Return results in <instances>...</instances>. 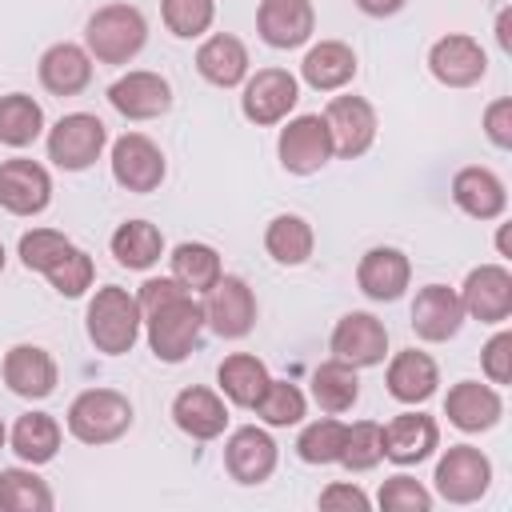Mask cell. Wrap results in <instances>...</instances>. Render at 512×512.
Listing matches in <instances>:
<instances>
[{
    "label": "cell",
    "mask_w": 512,
    "mask_h": 512,
    "mask_svg": "<svg viewBox=\"0 0 512 512\" xmlns=\"http://www.w3.org/2000/svg\"><path fill=\"white\" fill-rule=\"evenodd\" d=\"M88 340L96 344V352L104 356H124L132 352V344L140 340V324H144V312H140V300L120 288V284H104L96 288V296L88 300Z\"/></svg>",
    "instance_id": "6da1fadb"
},
{
    "label": "cell",
    "mask_w": 512,
    "mask_h": 512,
    "mask_svg": "<svg viewBox=\"0 0 512 512\" xmlns=\"http://www.w3.org/2000/svg\"><path fill=\"white\" fill-rule=\"evenodd\" d=\"M144 324H148V348H152V356L164 360V364H180V360H188V352L200 340L204 304H196L192 292L184 288V292L168 296L164 304L148 308L144 312Z\"/></svg>",
    "instance_id": "7a4b0ae2"
},
{
    "label": "cell",
    "mask_w": 512,
    "mask_h": 512,
    "mask_svg": "<svg viewBox=\"0 0 512 512\" xmlns=\"http://www.w3.org/2000/svg\"><path fill=\"white\" fill-rule=\"evenodd\" d=\"M148 40V20L132 4H104L88 16L84 44L100 64H128Z\"/></svg>",
    "instance_id": "3957f363"
},
{
    "label": "cell",
    "mask_w": 512,
    "mask_h": 512,
    "mask_svg": "<svg viewBox=\"0 0 512 512\" xmlns=\"http://www.w3.org/2000/svg\"><path fill=\"white\" fill-rule=\"evenodd\" d=\"M132 428V404L116 388H84L68 404V432L80 444H112Z\"/></svg>",
    "instance_id": "277c9868"
},
{
    "label": "cell",
    "mask_w": 512,
    "mask_h": 512,
    "mask_svg": "<svg viewBox=\"0 0 512 512\" xmlns=\"http://www.w3.org/2000/svg\"><path fill=\"white\" fill-rule=\"evenodd\" d=\"M104 144H108V128H104L100 116H92V112H68L48 132V160L56 168H64V172H84L88 164L100 160Z\"/></svg>",
    "instance_id": "5b68a950"
},
{
    "label": "cell",
    "mask_w": 512,
    "mask_h": 512,
    "mask_svg": "<svg viewBox=\"0 0 512 512\" xmlns=\"http://www.w3.org/2000/svg\"><path fill=\"white\" fill-rule=\"evenodd\" d=\"M492 484V460L472 444H452L436 460V492L448 504H472Z\"/></svg>",
    "instance_id": "8992f818"
},
{
    "label": "cell",
    "mask_w": 512,
    "mask_h": 512,
    "mask_svg": "<svg viewBox=\"0 0 512 512\" xmlns=\"http://www.w3.org/2000/svg\"><path fill=\"white\" fill-rule=\"evenodd\" d=\"M296 100H300V84L288 68H260L256 76H248L240 108L252 124L268 128V124H280L296 108Z\"/></svg>",
    "instance_id": "52a82bcc"
},
{
    "label": "cell",
    "mask_w": 512,
    "mask_h": 512,
    "mask_svg": "<svg viewBox=\"0 0 512 512\" xmlns=\"http://www.w3.org/2000/svg\"><path fill=\"white\" fill-rule=\"evenodd\" d=\"M324 124L332 132V152L356 160L376 140V108L364 96H332L324 108Z\"/></svg>",
    "instance_id": "ba28073f"
},
{
    "label": "cell",
    "mask_w": 512,
    "mask_h": 512,
    "mask_svg": "<svg viewBox=\"0 0 512 512\" xmlns=\"http://www.w3.org/2000/svg\"><path fill=\"white\" fill-rule=\"evenodd\" d=\"M332 132L324 124V116L304 112L296 120H288V128L280 132V164L296 176H312L332 160Z\"/></svg>",
    "instance_id": "9c48e42d"
},
{
    "label": "cell",
    "mask_w": 512,
    "mask_h": 512,
    "mask_svg": "<svg viewBox=\"0 0 512 512\" xmlns=\"http://www.w3.org/2000/svg\"><path fill=\"white\" fill-rule=\"evenodd\" d=\"M204 324H212V332L224 336V340L248 336L252 324H256V296H252V288H248L240 276H220V280L208 288Z\"/></svg>",
    "instance_id": "30bf717a"
},
{
    "label": "cell",
    "mask_w": 512,
    "mask_h": 512,
    "mask_svg": "<svg viewBox=\"0 0 512 512\" xmlns=\"http://www.w3.org/2000/svg\"><path fill=\"white\" fill-rule=\"evenodd\" d=\"M428 68L440 84L448 88H472L484 72H488V52L480 48L476 36L464 32H448L428 48Z\"/></svg>",
    "instance_id": "8fae6325"
},
{
    "label": "cell",
    "mask_w": 512,
    "mask_h": 512,
    "mask_svg": "<svg viewBox=\"0 0 512 512\" xmlns=\"http://www.w3.org/2000/svg\"><path fill=\"white\" fill-rule=\"evenodd\" d=\"M112 176L128 192H156L164 180V152L144 132H124L112 144Z\"/></svg>",
    "instance_id": "7c38bea8"
},
{
    "label": "cell",
    "mask_w": 512,
    "mask_h": 512,
    "mask_svg": "<svg viewBox=\"0 0 512 512\" xmlns=\"http://www.w3.org/2000/svg\"><path fill=\"white\" fill-rule=\"evenodd\" d=\"M460 304L480 324H504L512 316V272L504 264H480L468 272Z\"/></svg>",
    "instance_id": "4fadbf2b"
},
{
    "label": "cell",
    "mask_w": 512,
    "mask_h": 512,
    "mask_svg": "<svg viewBox=\"0 0 512 512\" xmlns=\"http://www.w3.org/2000/svg\"><path fill=\"white\" fill-rule=\"evenodd\" d=\"M332 356L352 364V368H372L388 352V328L372 312H348L332 328Z\"/></svg>",
    "instance_id": "5bb4252c"
},
{
    "label": "cell",
    "mask_w": 512,
    "mask_h": 512,
    "mask_svg": "<svg viewBox=\"0 0 512 512\" xmlns=\"http://www.w3.org/2000/svg\"><path fill=\"white\" fill-rule=\"evenodd\" d=\"M52 200V176L36 160H4L0 164V208L12 216H36Z\"/></svg>",
    "instance_id": "9a60e30c"
},
{
    "label": "cell",
    "mask_w": 512,
    "mask_h": 512,
    "mask_svg": "<svg viewBox=\"0 0 512 512\" xmlns=\"http://www.w3.org/2000/svg\"><path fill=\"white\" fill-rule=\"evenodd\" d=\"M436 444H440V428H436V420L424 416V412H400V416H392V420L380 428V448H384V456H388L392 464H400V468L428 460V456L436 452Z\"/></svg>",
    "instance_id": "2e32d148"
},
{
    "label": "cell",
    "mask_w": 512,
    "mask_h": 512,
    "mask_svg": "<svg viewBox=\"0 0 512 512\" xmlns=\"http://www.w3.org/2000/svg\"><path fill=\"white\" fill-rule=\"evenodd\" d=\"M224 468L236 484H264L276 468V440L256 424L236 428L224 444Z\"/></svg>",
    "instance_id": "e0dca14e"
},
{
    "label": "cell",
    "mask_w": 512,
    "mask_h": 512,
    "mask_svg": "<svg viewBox=\"0 0 512 512\" xmlns=\"http://www.w3.org/2000/svg\"><path fill=\"white\" fill-rule=\"evenodd\" d=\"M316 28L312 0H260L256 32L268 48H300Z\"/></svg>",
    "instance_id": "ac0fdd59"
},
{
    "label": "cell",
    "mask_w": 512,
    "mask_h": 512,
    "mask_svg": "<svg viewBox=\"0 0 512 512\" xmlns=\"http://www.w3.org/2000/svg\"><path fill=\"white\" fill-rule=\"evenodd\" d=\"M108 104L128 120H156L172 108V88L160 72H128L108 88Z\"/></svg>",
    "instance_id": "d6986e66"
},
{
    "label": "cell",
    "mask_w": 512,
    "mask_h": 512,
    "mask_svg": "<svg viewBox=\"0 0 512 512\" xmlns=\"http://www.w3.org/2000/svg\"><path fill=\"white\" fill-rule=\"evenodd\" d=\"M464 324V304H460V292L444 288V284H424L412 300V332L428 344H440V340H452Z\"/></svg>",
    "instance_id": "ffe728a7"
},
{
    "label": "cell",
    "mask_w": 512,
    "mask_h": 512,
    "mask_svg": "<svg viewBox=\"0 0 512 512\" xmlns=\"http://www.w3.org/2000/svg\"><path fill=\"white\" fill-rule=\"evenodd\" d=\"M0 376L4 384L24 396V400H44L52 396L56 388V360L48 356V348L40 344H16L4 352V364H0Z\"/></svg>",
    "instance_id": "44dd1931"
},
{
    "label": "cell",
    "mask_w": 512,
    "mask_h": 512,
    "mask_svg": "<svg viewBox=\"0 0 512 512\" xmlns=\"http://www.w3.org/2000/svg\"><path fill=\"white\" fill-rule=\"evenodd\" d=\"M408 280H412V264H408V256L400 248H368L360 256V264H356L360 292L368 300H380V304L400 300L404 288H408Z\"/></svg>",
    "instance_id": "7402d4cb"
},
{
    "label": "cell",
    "mask_w": 512,
    "mask_h": 512,
    "mask_svg": "<svg viewBox=\"0 0 512 512\" xmlns=\"http://www.w3.org/2000/svg\"><path fill=\"white\" fill-rule=\"evenodd\" d=\"M444 416L460 428V432H484L504 416V400L492 384L480 380H460L448 388L444 396Z\"/></svg>",
    "instance_id": "603a6c76"
},
{
    "label": "cell",
    "mask_w": 512,
    "mask_h": 512,
    "mask_svg": "<svg viewBox=\"0 0 512 512\" xmlns=\"http://www.w3.org/2000/svg\"><path fill=\"white\" fill-rule=\"evenodd\" d=\"M172 420L180 432H188L192 440H216L228 428V408L212 388H180L172 400Z\"/></svg>",
    "instance_id": "cb8c5ba5"
},
{
    "label": "cell",
    "mask_w": 512,
    "mask_h": 512,
    "mask_svg": "<svg viewBox=\"0 0 512 512\" xmlns=\"http://www.w3.org/2000/svg\"><path fill=\"white\" fill-rule=\"evenodd\" d=\"M40 84L52 92V96H80L88 84H92V56L88 48L80 44H52L44 56H40Z\"/></svg>",
    "instance_id": "d4e9b609"
},
{
    "label": "cell",
    "mask_w": 512,
    "mask_h": 512,
    "mask_svg": "<svg viewBox=\"0 0 512 512\" xmlns=\"http://www.w3.org/2000/svg\"><path fill=\"white\" fill-rule=\"evenodd\" d=\"M452 200L472 220H496L504 212V204H508V192H504V180L496 172L472 164V168H460L452 176Z\"/></svg>",
    "instance_id": "484cf974"
},
{
    "label": "cell",
    "mask_w": 512,
    "mask_h": 512,
    "mask_svg": "<svg viewBox=\"0 0 512 512\" xmlns=\"http://www.w3.org/2000/svg\"><path fill=\"white\" fill-rule=\"evenodd\" d=\"M384 384H388V396H392V400H400V404H424V400L436 392L440 372H436V360H432L428 352L404 348V352L392 356Z\"/></svg>",
    "instance_id": "4316f807"
},
{
    "label": "cell",
    "mask_w": 512,
    "mask_h": 512,
    "mask_svg": "<svg viewBox=\"0 0 512 512\" xmlns=\"http://www.w3.org/2000/svg\"><path fill=\"white\" fill-rule=\"evenodd\" d=\"M300 76L316 92H336V88H344L356 76V52L344 40H320V44H312L304 52Z\"/></svg>",
    "instance_id": "83f0119b"
},
{
    "label": "cell",
    "mask_w": 512,
    "mask_h": 512,
    "mask_svg": "<svg viewBox=\"0 0 512 512\" xmlns=\"http://www.w3.org/2000/svg\"><path fill=\"white\" fill-rule=\"evenodd\" d=\"M196 72L216 84V88H236L244 76H248V48L244 40L228 36V32H216L200 44L196 52Z\"/></svg>",
    "instance_id": "f1b7e54d"
},
{
    "label": "cell",
    "mask_w": 512,
    "mask_h": 512,
    "mask_svg": "<svg viewBox=\"0 0 512 512\" xmlns=\"http://www.w3.org/2000/svg\"><path fill=\"white\" fill-rule=\"evenodd\" d=\"M216 380H220V392L232 400V404H240V408H252L260 396H264V388H268V368H264V360L260 356H252V352H232L220 368H216Z\"/></svg>",
    "instance_id": "f546056e"
},
{
    "label": "cell",
    "mask_w": 512,
    "mask_h": 512,
    "mask_svg": "<svg viewBox=\"0 0 512 512\" xmlns=\"http://www.w3.org/2000/svg\"><path fill=\"white\" fill-rule=\"evenodd\" d=\"M160 252H164V236H160V228L148 224V220H124V224L112 232V256H116V264H124V268L144 272V268H152V264L160 260Z\"/></svg>",
    "instance_id": "4dcf8cb0"
},
{
    "label": "cell",
    "mask_w": 512,
    "mask_h": 512,
    "mask_svg": "<svg viewBox=\"0 0 512 512\" xmlns=\"http://www.w3.org/2000/svg\"><path fill=\"white\" fill-rule=\"evenodd\" d=\"M12 452L24 460V464H48L60 448V424L48 416V412H24L16 424H12Z\"/></svg>",
    "instance_id": "1f68e13d"
},
{
    "label": "cell",
    "mask_w": 512,
    "mask_h": 512,
    "mask_svg": "<svg viewBox=\"0 0 512 512\" xmlns=\"http://www.w3.org/2000/svg\"><path fill=\"white\" fill-rule=\"evenodd\" d=\"M264 248L276 264H304L316 248V236H312V224L296 212H284L276 216L268 228H264Z\"/></svg>",
    "instance_id": "d6a6232c"
},
{
    "label": "cell",
    "mask_w": 512,
    "mask_h": 512,
    "mask_svg": "<svg viewBox=\"0 0 512 512\" xmlns=\"http://www.w3.org/2000/svg\"><path fill=\"white\" fill-rule=\"evenodd\" d=\"M312 400L324 408V412H348L356 400H360V376L352 364L344 360H324L316 372H312Z\"/></svg>",
    "instance_id": "836d02e7"
},
{
    "label": "cell",
    "mask_w": 512,
    "mask_h": 512,
    "mask_svg": "<svg viewBox=\"0 0 512 512\" xmlns=\"http://www.w3.org/2000/svg\"><path fill=\"white\" fill-rule=\"evenodd\" d=\"M172 276L188 288V292H208L224 272H220V252L212 244H200V240H184L172 248Z\"/></svg>",
    "instance_id": "e575fe53"
},
{
    "label": "cell",
    "mask_w": 512,
    "mask_h": 512,
    "mask_svg": "<svg viewBox=\"0 0 512 512\" xmlns=\"http://www.w3.org/2000/svg\"><path fill=\"white\" fill-rule=\"evenodd\" d=\"M44 128V108L24 96V92H8L0 96V144L8 148H28Z\"/></svg>",
    "instance_id": "d590c367"
},
{
    "label": "cell",
    "mask_w": 512,
    "mask_h": 512,
    "mask_svg": "<svg viewBox=\"0 0 512 512\" xmlns=\"http://www.w3.org/2000/svg\"><path fill=\"white\" fill-rule=\"evenodd\" d=\"M52 488L32 468H4L0 472V508L4 512H52Z\"/></svg>",
    "instance_id": "8d00e7d4"
},
{
    "label": "cell",
    "mask_w": 512,
    "mask_h": 512,
    "mask_svg": "<svg viewBox=\"0 0 512 512\" xmlns=\"http://www.w3.org/2000/svg\"><path fill=\"white\" fill-rule=\"evenodd\" d=\"M344 436H348V424L324 416V420H312L300 440H296V456L304 464H340V452H344Z\"/></svg>",
    "instance_id": "74e56055"
},
{
    "label": "cell",
    "mask_w": 512,
    "mask_h": 512,
    "mask_svg": "<svg viewBox=\"0 0 512 512\" xmlns=\"http://www.w3.org/2000/svg\"><path fill=\"white\" fill-rule=\"evenodd\" d=\"M252 408H256V416H260L264 424L288 428V424H300V420H304L308 400H304V392H300L296 384H288V380H268L264 396H260Z\"/></svg>",
    "instance_id": "f35d334b"
},
{
    "label": "cell",
    "mask_w": 512,
    "mask_h": 512,
    "mask_svg": "<svg viewBox=\"0 0 512 512\" xmlns=\"http://www.w3.org/2000/svg\"><path fill=\"white\" fill-rule=\"evenodd\" d=\"M72 252V240L64 232H52V228H32L20 236V264L28 272H52L64 256Z\"/></svg>",
    "instance_id": "ab89813d"
},
{
    "label": "cell",
    "mask_w": 512,
    "mask_h": 512,
    "mask_svg": "<svg viewBox=\"0 0 512 512\" xmlns=\"http://www.w3.org/2000/svg\"><path fill=\"white\" fill-rule=\"evenodd\" d=\"M160 16H164L172 36L192 40V36H204L212 28L216 0H160Z\"/></svg>",
    "instance_id": "60d3db41"
},
{
    "label": "cell",
    "mask_w": 512,
    "mask_h": 512,
    "mask_svg": "<svg viewBox=\"0 0 512 512\" xmlns=\"http://www.w3.org/2000/svg\"><path fill=\"white\" fill-rule=\"evenodd\" d=\"M384 460V448H380V424L376 420H356L348 424V436H344V452H340V464L348 472H368Z\"/></svg>",
    "instance_id": "b9f144b4"
},
{
    "label": "cell",
    "mask_w": 512,
    "mask_h": 512,
    "mask_svg": "<svg viewBox=\"0 0 512 512\" xmlns=\"http://www.w3.org/2000/svg\"><path fill=\"white\" fill-rule=\"evenodd\" d=\"M92 276H96L92 256H88L84 248H76V244H72V252L48 272V280H52V288H56L60 296H84V292L92 288Z\"/></svg>",
    "instance_id": "7bdbcfd3"
},
{
    "label": "cell",
    "mask_w": 512,
    "mask_h": 512,
    "mask_svg": "<svg viewBox=\"0 0 512 512\" xmlns=\"http://www.w3.org/2000/svg\"><path fill=\"white\" fill-rule=\"evenodd\" d=\"M376 500H380L384 512H428V508H432V492H428L420 480H412V476H392V480H384Z\"/></svg>",
    "instance_id": "ee69618b"
},
{
    "label": "cell",
    "mask_w": 512,
    "mask_h": 512,
    "mask_svg": "<svg viewBox=\"0 0 512 512\" xmlns=\"http://www.w3.org/2000/svg\"><path fill=\"white\" fill-rule=\"evenodd\" d=\"M480 360H484V376H488L492 384H508V380H512V332H496V336L484 344Z\"/></svg>",
    "instance_id": "f6af8a7d"
},
{
    "label": "cell",
    "mask_w": 512,
    "mask_h": 512,
    "mask_svg": "<svg viewBox=\"0 0 512 512\" xmlns=\"http://www.w3.org/2000/svg\"><path fill=\"white\" fill-rule=\"evenodd\" d=\"M368 496H364V488H356V484H348V480H336V484H328L324 492H320V508L324 512H368Z\"/></svg>",
    "instance_id": "bcb514c9"
},
{
    "label": "cell",
    "mask_w": 512,
    "mask_h": 512,
    "mask_svg": "<svg viewBox=\"0 0 512 512\" xmlns=\"http://www.w3.org/2000/svg\"><path fill=\"white\" fill-rule=\"evenodd\" d=\"M484 136L496 148H512V100L508 96H500L484 108Z\"/></svg>",
    "instance_id": "7dc6e473"
},
{
    "label": "cell",
    "mask_w": 512,
    "mask_h": 512,
    "mask_svg": "<svg viewBox=\"0 0 512 512\" xmlns=\"http://www.w3.org/2000/svg\"><path fill=\"white\" fill-rule=\"evenodd\" d=\"M404 4H408V0H356V8H360L364 16H396Z\"/></svg>",
    "instance_id": "c3c4849f"
},
{
    "label": "cell",
    "mask_w": 512,
    "mask_h": 512,
    "mask_svg": "<svg viewBox=\"0 0 512 512\" xmlns=\"http://www.w3.org/2000/svg\"><path fill=\"white\" fill-rule=\"evenodd\" d=\"M496 36H500V48L508 52V48H512V40H508V12H500V20H496Z\"/></svg>",
    "instance_id": "681fc988"
},
{
    "label": "cell",
    "mask_w": 512,
    "mask_h": 512,
    "mask_svg": "<svg viewBox=\"0 0 512 512\" xmlns=\"http://www.w3.org/2000/svg\"><path fill=\"white\" fill-rule=\"evenodd\" d=\"M0 272H4V244H0Z\"/></svg>",
    "instance_id": "f907efd6"
},
{
    "label": "cell",
    "mask_w": 512,
    "mask_h": 512,
    "mask_svg": "<svg viewBox=\"0 0 512 512\" xmlns=\"http://www.w3.org/2000/svg\"><path fill=\"white\" fill-rule=\"evenodd\" d=\"M4 436H8V432H4V424H0V448H4Z\"/></svg>",
    "instance_id": "816d5d0a"
}]
</instances>
